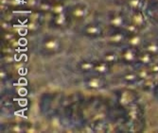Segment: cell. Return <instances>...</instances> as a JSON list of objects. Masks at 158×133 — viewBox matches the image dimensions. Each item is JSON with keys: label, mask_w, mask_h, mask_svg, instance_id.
Segmentation results:
<instances>
[{"label": "cell", "mask_w": 158, "mask_h": 133, "mask_svg": "<svg viewBox=\"0 0 158 133\" xmlns=\"http://www.w3.org/2000/svg\"><path fill=\"white\" fill-rule=\"evenodd\" d=\"M51 11L54 14H56V15H58V14H61V13H64V6L63 4H61V3L55 4L54 6H52Z\"/></svg>", "instance_id": "9a60e30c"}, {"label": "cell", "mask_w": 158, "mask_h": 133, "mask_svg": "<svg viewBox=\"0 0 158 133\" xmlns=\"http://www.w3.org/2000/svg\"><path fill=\"white\" fill-rule=\"evenodd\" d=\"M146 51L149 52L150 54H158V44L155 42H151L147 44Z\"/></svg>", "instance_id": "2e32d148"}, {"label": "cell", "mask_w": 158, "mask_h": 133, "mask_svg": "<svg viewBox=\"0 0 158 133\" xmlns=\"http://www.w3.org/2000/svg\"><path fill=\"white\" fill-rule=\"evenodd\" d=\"M149 72L148 70H140L138 73H137V76L138 78H140L141 79H147L148 77H149Z\"/></svg>", "instance_id": "7402d4cb"}, {"label": "cell", "mask_w": 158, "mask_h": 133, "mask_svg": "<svg viewBox=\"0 0 158 133\" xmlns=\"http://www.w3.org/2000/svg\"><path fill=\"white\" fill-rule=\"evenodd\" d=\"M28 3H30V5H35L37 2H36V0H30Z\"/></svg>", "instance_id": "f1b7e54d"}, {"label": "cell", "mask_w": 158, "mask_h": 133, "mask_svg": "<svg viewBox=\"0 0 158 133\" xmlns=\"http://www.w3.org/2000/svg\"><path fill=\"white\" fill-rule=\"evenodd\" d=\"M132 23L135 24V26H137L138 27L142 26L145 24V18H144V16H143L142 12L137 10L135 13H134V15L132 16Z\"/></svg>", "instance_id": "3957f363"}, {"label": "cell", "mask_w": 158, "mask_h": 133, "mask_svg": "<svg viewBox=\"0 0 158 133\" xmlns=\"http://www.w3.org/2000/svg\"><path fill=\"white\" fill-rule=\"evenodd\" d=\"M86 14V8L83 6H78L77 8H75L72 11V15L75 18H82L84 15Z\"/></svg>", "instance_id": "ba28073f"}, {"label": "cell", "mask_w": 158, "mask_h": 133, "mask_svg": "<svg viewBox=\"0 0 158 133\" xmlns=\"http://www.w3.org/2000/svg\"><path fill=\"white\" fill-rule=\"evenodd\" d=\"M138 60L143 64H150L152 62V54H150L149 52L146 51L145 53L141 54L138 57Z\"/></svg>", "instance_id": "30bf717a"}, {"label": "cell", "mask_w": 158, "mask_h": 133, "mask_svg": "<svg viewBox=\"0 0 158 133\" xmlns=\"http://www.w3.org/2000/svg\"><path fill=\"white\" fill-rule=\"evenodd\" d=\"M150 72H151V73H158V63L153 64V65L150 68Z\"/></svg>", "instance_id": "484cf974"}, {"label": "cell", "mask_w": 158, "mask_h": 133, "mask_svg": "<svg viewBox=\"0 0 158 133\" xmlns=\"http://www.w3.org/2000/svg\"><path fill=\"white\" fill-rule=\"evenodd\" d=\"M142 0H129V6L131 7V9L137 10L140 8Z\"/></svg>", "instance_id": "d6986e66"}, {"label": "cell", "mask_w": 158, "mask_h": 133, "mask_svg": "<svg viewBox=\"0 0 158 133\" xmlns=\"http://www.w3.org/2000/svg\"><path fill=\"white\" fill-rule=\"evenodd\" d=\"M54 22H55V25L58 26H64L66 22V16L64 15V13H61V14H58V15H56Z\"/></svg>", "instance_id": "5bb4252c"}, {"label": "cell", "mask_w": 158, "mask_h": 133, "mask_svg": "<svg viewBox=\"0 0 158 133\" xmlns=\"http://www.w3.org/2000/svg\"><path fill=\"white\" fill-rule=\"evenodd\" d=\"M9 26H10V24H8L7 22H2V27L3 28H5V29H7V28H9Z\"/></svg>", "instance_id": "83f0119b"}, {"label": "cell", "mask_w": 158, "mask_h": 133, "mask_svg": "<svg viewBox=\"0 0 158 133\" xmlns=\"http://www.w3.org/2000/svg\"><path fill=\"white\" fill-rule=\"evenodd\" d=\"M59 41L56 39H50L45 42V48L48 51H55L59 48Z\"/></svg>", "instance_id": "5b68a950"}, {"label": "cell", "mask_w": 158, "mask_h": 133, "mask_svg": "<svg viewBox=\"0 0 158 133\" xmlns=\"http://www.w3.org/2000/svg\"><path fill=\"white\" fill-rule=\"evenodd\" d=\"M135 99V95L131 91H125L121 94L119 97V103L122 106L131 105Z\"/></svg>", "instance_id": "6da1fadb"}, {"label": "cell", "mask_w": 158, "mask_h": 133, "mask_svg": "<svg viewBox=\"0 0 158 133\" xmlns=\"http://www.w3.org/2000/svg\"><path fill=\"white\" fill-rule=\"evenodd\" d=\"M105 85V81L103 80V79L102 78H98V77H94L89 79V80L87 81V86L90 89H100L103 88Z\"/></svg>", "instance_id": "7a4b0ae2"}, {"label": "cell", "mask_w": 158, "mask_h": 133, "mask_svg": "<svg viewBox=\"0 0 158 133\" xmlns=\"http://www.w3.org/2000/svg\"><path fill=\"white\" fill-rule=\"evenodd\" d=\"M128 114H129V117H130L132 120H137L140 117V109L137 106L133 105L132 108L129 110Z\"/></svg>", "instance_id": "9c48e42d"}, {"label": "cell", "mask_w": 158, "mask_h": 133, "mask_svg": "<svg viewBox=\"0 0 158 133\" xmlns=\"http://www.w3.org/2000/svg\"><path fill=\"white\" fill-rule=\"evenodd\" d=\"M125 39V36L123 35V33H116V34H114L113 36H111L109 38V41L113 43H120L124 41Z\"/></svg>", "instance_id": "7c38bea8"}, {"label": "cell", "mask_w": 158, "mask_h": 133, "mask_svg": "<svg viewBox=\"0 0 158 133\" xmlns=\"http://www.w3.org/2000/svg\"><path fill=\"white\" fill-rule=\"evenodd\" d=\"M52 9V6H50L48 3H41L40 5V10L42 11H49L51 10Z\"/></svg>", "instance_id": "603a6c76"}, {"label": "cell", "mask_w": 158, "mask_h": 133, "mask_svg": "<svg viewBox=\"0 0 158 133\" xmlns=\"http://www.w3.org/2000/svg\"><path fill=\"white\" fill-rule=\"evenodd\" d=\"M10 130L13 131V132H22L23 128L21 127L20 125H14L12 127H10Z\"/></svg>", "instance_id": "d4e9b609"}, {"label": "cell", "mask_w": 158, "mask_h": 133, "mask_svg": "<svg viewBox=\"0 0 158 133\" xmlns=\"http://www.w3.org/2000/svg\"><path fill=\"white\" fill-rule=\"evenodd\" d=\"M94 70L99 74H105L108 72L109 70V65H108V62H99V63H97L95 64L94 66Z\"/></svg>", "instance_id": "52a82bcc"}, {"label": "cell", "mask_w": 158, "mask_h": 133, "mask_svg": "<svg viewBox=\"0 0 158 133\" xmlns=\"http://www.w3.org/2000/svg\"><path fill=\"white\" fill-rule=\"evenodd\" d=\"M110 24L114 27H120V26H125V21L124 18L121 15H116L113 17L110 21Z\"/></svg>", "instance_id": "8992f818"}, {"label": "cell", "mask_w": 158, "mask_h": 133, "mask_svg": "<svg viewBox=\"0 0 158 133\" xmlns=\"http://www.w3.org/2000/svg\"><path fill=\"white\" fill-rule=\"evenodd\" d=\"M117 60H118V56L113 53H108V54L104 55V62H106L108 63H113Z\"/></svg>", "instance_id": "e0dca14e"}, {"label": "cell", "mask_w": 158, "mask_h": 133, "mask_svg": "<svg viewBox=\"0 0 158 133\" xmlns=\"http://www.w3.org/2000/svg\"><path fill=\"white\" fill-rule=\"evenodd\" d=\"M14 38V36H13V34H10V33H6V34H4V39L6 40V41H10L11 39H13Z\"/></svg>", "instance_id": "4316f807"}, {"label": "cell", "mask_w": 158, "mask_h": 133, "mask_svg": "<svg viewBox=\"0 0 158 133\" xmlns=\"http://www.w3.org/2000/svg\"><path fill=\"white\" fill-rule=\"evenodd\" d=\"M137 78H138V76L134 73H128L123 77L124 80H126V81H135L137 79Z\"/></svg>", "instance_id": "44dd1931"}, {"label": "cell", "mask_w": 158, "mask_h": 133, "mask_svg": "<svg viewBox=\"0 0 158 133\" xmlns=\"http://www.w3.org/2000/svg\"><path fill=\"white\" fill-rule=\"evenodd\" d=\"M125 29L131 34H135L138 31V26H135V24H131V25H125Z\"/></svg>", "instance_id": "ac0fdd59"}, {"label": "cell", "mask_w": 158, "mask_h": 133, "mask_svg": "<svg viewBox=\"0 0 158 133\" xmlns=\"http://www.w3.org/2000/svg\"><path fill=\"white\" fill-rule=\"evenodd\" d=\"M140 42H141V37L139 35H137L136 33L134 34L130 39H129V44L133 47L138 46L140 44Z\"/></svg>", "instance_id": "4fadbf2b"}, {"label": "cell", "mask_w": 158, "mask_h": 133, "mask_svg": "<svg viewBox=\"0 0 158 133\" xmlns=\"http://www.w3.org/2000/svg\"><path fill=\"white\" fill-rule=\"evenodd\" d=\"M38 28V25L35 21H32L31 23L28 24L27 26V29L28 30H36V29Z\"/></svg>", "instance_id": "cb8c5ba5"}, {"label": "cell", "mask_w": 158, "mask_h": 133, "mask_svg": "<svg viewBox=\"0 0 158 133\" xmlns=\"http://www.w3.org/2000/svg\"><path fill=\"white\" fill-rule=\"evenodd\" d=\"M85 32L86 34L91 35V36L98 35L100 33V28L98 26H89L85 28Z\"/></svg>", "instance_id": "8fae6325"}, {"label": "cell", "mask_w": 158, "mask_h": 133, "mask_svg": "<svg viewBox=\"0 0 158 133\" xmlns=\"http://www.w3.org/2000/svg\"><path fill=\"white\" fill-rule=\"evenodd\" d=\"M122 58H123V60L126 61L127 62H132L136 58V56H135V51L132 48H128V49L123 51Z\"/></svg>", "instance_id": "277c9868"}, {"label": "cell", "mask_w": 158, "mask_h": 133, "mask_svg": "<svg viewBox=\"0 0 158 133\" xmlns=\"http://www.w3.org/2000/svg\"><path fill=\"white\" fill-rule=\"evenodd\" d=\"M94 66L95 63L92 62H82L81 64V69L82 71H90V70H94Z\"/></svg>", "instance_id": "ffe728a7"}]
</instances>
